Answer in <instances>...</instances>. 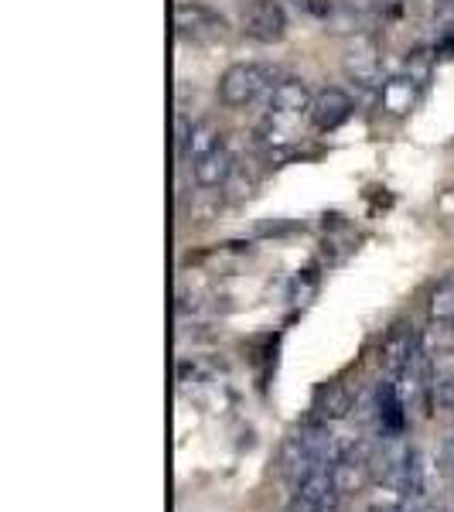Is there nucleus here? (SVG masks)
Instances as JSON below:
<instances>
[{"label": "nucleus", "instance_id": "nucleus-1", "mask_svg": "<svg viewBox=\"0 0 454 512\" xmlns=\"http://www.w3.org/2000/svg\"><path fill=\"white\" fill-rule=\"evenodd\" d=\"M332 431L325 420L308 417L284 437L277 454V472L287 478H301L318 465H332Z\"/></svg>", "mask_w": 454, "mask_h": 512}, {"label": "nucleus", "instance_id": "nucleus-2", "mask_svg": "<svg viewBox=\"0 0 454 512\" xmlns=\"http://www.w3.org/2000/svg\"><path fill=\"white\" fill-rule=\"evenodd\" d=\"M277 79L280 76L274 72V65H267V62H236L222 72L219 99L229 110H246V106H253V103H263Z\"/></svg>", "mask_w": 454, "mask_h": 512}, {"label": "nucleus", "instance_id": "nucleus-3", "mask_svg": "<svg viewBox=\"0 0 454 512\" xmlns=\"http://www.w3.org/2000/svg\"><path fill=\"white\" fill-rule=\"evenodd\" d=\"M431 52L427 48H420V52L410 55L407 62H403V69L396 72L393 79L383 82V89H379V99H383V106L393 113V117H403V113L414 110V103L424 93L427 79H431Z\"/></svg>", "mask_w": 454, "mask_h": 512}, {"label": "nucleus", "instance_id": "nucleus-4", "mask_svg": "<svg viewBox=\"0 0 454 512\" xmlns=\"http://www.w3.org/2000/svg\"><path fill=\"white\" fill-rule=\"evenodd\" d=\"M243 31L260 45H274L287 35V7L284 0H246Z\"/></svg>", "mask_w": 454, "mask_h": 512}, {"label": "nucleus", "instance_id": "nucleus-5", "mask_svg": "<svg viewBox=\"0 0 454 512\" xmlns=\"http://www.w3.org/2000/svg\"><path fill=\"white\" fill-rule=\"evenodd\" d=\"M175 31L181 41H216L226 35V21L212 7L185 0L175 7Z\"/></svg>", "mask_w": 454, "mask_h": 512}, {"label": "nucleus", "instance_id": "nucleus-6", "mask_svg": "<svg viewBox=\"0 0 454 512\" xmlns=\"http://www.w3.org/2000/svg\"><path fill=\"white\" fill-rule=\"evenodd\" d=\"M311 89L304 79H294V76H284L274 82L270 96L263 99L267 106V117H277V120H301L304 113H311Z\"/></svg>", "mask_w": 454, "mask_h": 512}, {"label": "nucleus", "instance_id": "nucleus-7", "mask_svg": "<svg viewBox=\"0 0 454 512\" xmlns=\"http://www.w3.org/2000/svg\"><path fill=\"white\" fill-rule=\"evenodd\" d=\"M352 110H356V103H352V96L345 93V89L325 86V89H318L315 99H311L308 117L318 130H338L345 120L352 117Z\"/></svg>", "mask_w": 454, "mask_h": 512}, {"label": "nucleus", "instance_id": "nucleus-8", "mask_svg": "<svg viewBox=\"0 0 454 512\" xmlns=\"http://www.w3.org/2000/svg\"><path fill=\"white\" fill-rule=\"evenodd\" d=\"M345 76H349L362 93H379L383 89V69H379L376 48L369 41H356L345 55Z\"/></svg>", "mask_w": 454, "mask_h": 512}, {"label": "nucleus", "instance_id": "nucleus-9", "mask_svg": "<svg viewBox=\"0 0 454 512\" xmlns=\"http://www.w3.org/2000/svg\"><path fill=\"white\" fill-rule=\"evenodd\" d=\"M352 403H356V396H352L349 383L332 379V383H321L315 396H311V417L325 420V424H335V420L352 414Z\"/></svg>", "mask_w": 454, "mask_h": 512}, {"label": "nucleus", "instance_id": "nucleus-10", "mask_svg": "<svg viewBox=\"0 0 454 512\" xmlns=\"http://www.w3.org/2000/svg\"><path fill=\"white\" fill-rule=\"evenodd\" d=\"M233 171H236V158L226 147V140H222L216 151L205 154L198 164H192V178H195V185H202V188H226Z\"/></svg>", "mask_w": 454, "mask_h": 512}, {"label": "nucleus", "instance_id": "nucleus-11", "mask_svg": "<svg viewBox=\"0 0 454 512\" xmlns=\"http://www.w3.org/2000/svg\"><path fill=\"white\" fill-rule=\"evenodd\" d=\"M417 342H420V335L410 325H393V332L383 338V345H379V366H383L390 376H396L403 366H407L410 355H414Z\"/></svg>", "mask_w": 454, "mask_h": 512}, {"label": "nucleus", "instance_id": "nucleus-12", "mask_svg": "<svg viewBox=\"0 0 454 512\" xmlns=\"http://www.w3.org/2000/svg\"><path fill=\"white\" fill-rule=\"evenodd\" d=\"M294 499L297 502H335L342 499L335 485L332 465H318L311 472H304L301 478H294Z\"/></svg>", "mask_w": 454, "mask_h": 512}, {"label": "nucleus", "instance_id": "nucleus-13", "mask_svg": "<svg viewBox=\"0 0 454 512\" xmlns=\"http://www.w3.org/2000/svg\"><path fill=\"white\" fill-rule=\"evenodd\" d=\"M373 458H376V454H373ZM373 458H366V454H349V458L335 461L332 472H335L338 495L362 492L369 482H373V478H376V472H373Z\"/></svg>", "mask_w": 454, "mask_h": 512}, {"label": "nucleus", "instance_id": "nucleus-14", "mask_svg": "<svg viewBox=\"0 0 454 512\" xmlns=\"http://www.w3.org/2000/svg\"><path fill=\"white\" fill-rule=\"evenodd\" d=\"M427 396L437 410H454V352H437V359H431Z\"/></svg>", "mask_w": 454, "mask_h": 512}, {"label": "nucleus", "instance_id": "nucleus-15", "mask_svg": "<svg viewBox=\"0 0 454 512\" xmlns=\"http://www.w3.org/2000/svg\"><path fill=\"white\" fill-rule=\"evenodd\" d=\"M222 144V134H219V127L212 120H198L192 123V134H188L185 140V147L178 151V158L192 168V164H198L205 158L209 151H216V147Z\"/></svg>", "mask_w": 454, "mask_h": 512}, {"label": "nucleus", "instance_id": "nucleus-16", "mask_svg": "<svg viewBox=\"0 0 454 512\" xmlns=\"http://www.w3.org/2000/svg\"><path fill=\"white\" fill-rule=\"evenodd\" d=\"M427 315H431L437 328H454V277H444L431 291Z\"/></svg>", "mask_w": 454, "mask_h": 512}, {"label": "nucleus", "instance_id": "nucleus-17", "mask_svg": "<svg viewBox=\"0 0 454 512\" xmlns=\"http://www.w3.org/2000/svg\"><path fill=\"white\" fill-rule=\"evenodd\" d=\"M287 512H345L342 509V499H335V502H291V509Z\"/></svg>", "mask_w": 454, "mask_h": 512}, {"label": "nucleus", "instance_id": "nucleus-18", "mask_svg": "<svg viewBox=\"0 0 454 512\" xmlns=\"http://www.w3.org/2000/svg\"><path fill=\"white\" fill-rule=\"evenodd\" d=\"M437 21H441V28L448 31V35H454V0H448V4L437 11Z\"/></svg>", "mask_w": 454, "mask_h": 512}, {"label": "nucleus", "instance_id": "nucleus-19", "mask_svg": "<svg viewBox=\"0 0 454 512\" xmlns=\"http://www.w3.org/2000/svg\"><path fill=\"white\" fill-rule=\"evenodd\" d=\"M369 512H410V506H400V502H373Z\"/></svg>", "mask_w": 454, "mask_h": 512}, {"label": "nucleus", "instance_id": "nucleus-20", "mask_svg": "<svg viewBox=\"0 0 454 512\" xmlns=\"http://www.w3.org/2000/svg\"><path fill=\"white\" fill-rule=\"evenodd\" d=\"M410 512H448V509L437 506V502H414V506H410Z\"/></svg>", "mask_w": 454, "mask_h": 512}, {"label": "nucleus", "instance_id": "nucleus-21", "mask_svg": "<svg viewBox=\"0 0 454 512\" xmlns=\"http://www.w3.org/2000/svg\"><path fill=\"white\" fill-rule=\"evenodd\" d=\"M448 468H451V475H454V441L448 444Z\"/></svg>", "mask_w": 454, "mask_h": 512}, {"label": "nucleus", "instance_id": "nucleus-22", "mask_svg": "<svg viewBox=\"0 0 454 512\" xmlns=\"http://www.w3.org/2000/svg\"><path fill=\"white\" fill-rule=\"evenodd\" d=\"M451 441H454V437H451Z\"/></svg>", "mask_w": 454, "mask_h": 512}]
</instances>
